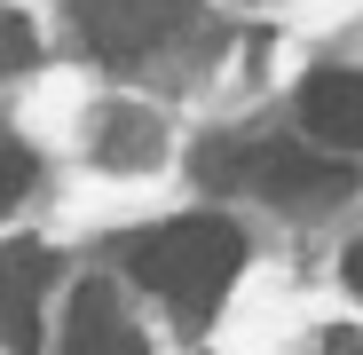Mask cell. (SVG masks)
<instances>
[{
	"label": "cell",
	"mask_w": 363,
	"mask_h": 355,
	"mask_svg": "<svg viewBox=\"0 0 363 355\" xmlns=\"http://www.w3.org/2000/svg\"><path fill=\"white\" fill-rule=\"evenodd\" d=\"M103 158H111V166H150V158H158V127H150V111H111V127H103Z\"/></svg>",
	"instance_id": "52a82bcc"
},
{
	"label": "cell",
	"mask_w": 363,
	"mask_h": 355,
	"mask_svg": "<svg viewBox=\"0 0 363 355\" xmlns=\"http://www.w3.org/2000/svg\"><path fill=\"white\" fill-rule=\"evenodd\" d=\"M55 261L48 245H0V347L32 355L40 347V292H48Z\"/></svg>",
	"instance_id": "277c9868"
},
{
	"label": "cell",
	"mask_w": 363,
	"mask_h": 355,
	"mask_svg": "<svg viewBox=\"0 0 363 355\" xmlns=\"http://www.w3.org/2000/svg\"><path fill=\"white\" fill-rule=\"evenodd\" d=\"M237 261H245V237H237L229 221H213V213L166 221V229L135 237V253H127V269L158 292L166 308H182V316H213V300L229 292Z\"/></svg>",
	"instance_id": "6da1fadb"
},
{
	"label": "cell",
	"mask_w": 363,
	"mask_h": 355,
	"mask_svg": "<svg viewBox=\"0 0 363 355\" xmlns=\"http://www.w3.org/2000/svg\"><path fill=\"white\" fill-rule=\"evenodd\" d=\"M72 24L103 64H143L190 24V0H72Z\"/></svg>",
	"instance_id": "7a4b0ae2"
},
{
	"label": "cell",
	"mask_w": 363,
	"mask_h": 355,
	"mask_svg": "<svg viewBox=\"0 0 363 355\" xmlns=\"http://www.w3.org/2000/svg\"><path fill=\"white\" fill-rule=\"evenodd\" d=\"M32 55H40V40H32V24H24L16 9H0V79H9V72H24Z\"/></svg>",
	"instance_id": "ba28073f"
},
{
	"label": "cell",
	"mask_w": 363,
	"mask_h": 355,
	"mask_svg": "<svg viewBox=\"0 0 363 355\" xmlns=\"http://www.w3.org/2000/svg\"><path fill=\"white\" fill-rule=\"evenodd\" d=\"M64 355H150V339L135 332V316L118 308L111 284H79L72 316H64Z\"/></svg>",
	"instance_id": "8992f818"
},
{
	"label": "cell",
	"mask_w": 363,
	"mask_h": 355,
	"mask_svg": "<svg viewBox=\"0 0 363 355\" xmlns=\"http://www.w3.org/2000/svg\"><path fill=\"white\" fill-rule=\"evenodd\" d=\"M300 135L316 150H363V72H316L300 87Z\"/></svg>",
	"instance_id": "5b68a950"
},
{
	"label": "cell",
	"mask_w": 363,
	"mask_h": 355,
	"mask_svg": "<svg viewBox=\"0 0 363 355\" xmlns=\"http://www.w3.org/2000/svg\"><path fill=\"white\" fill-rule=\"evenodd\" d=\"M245 182L269 198V205H324L347 190V158L316 150V142H269L245 158Z\"/></svg>",
	"instance_id": "3957f363"
},
{
	"label": "cell",
	"mask_w": 363,
	"mask_h": 355,
	"mask_svg": "<svg viewBox=\"0 0 363 355\" xmlns=\"http://www.w3.org/2000/svg\"><path fill=\"white\" fill-rule=\"evenodd\" d=\"M347 292L363 300V245H347Z\"/></svg>",
	"instance_id": "30bf717a"
},
{
	"label": "cell",
	"mask_w": 363,
	"mask_h": 355,
	"mask_svg": "<svg viewBox=\"0 0 363 355\" xmlns=\"http://www.w3.org/2000/svg\"><path fill=\"white\" fill-rule=\"evenodd\" d=\"M24 182H32V158H24V142H9V135H0V213H9V205L24 198Z\"/></svg>",
	"instance_id": "9c48e42d"
}]
</instances>
